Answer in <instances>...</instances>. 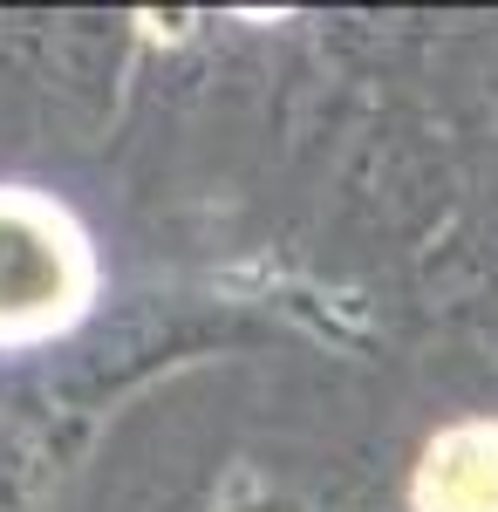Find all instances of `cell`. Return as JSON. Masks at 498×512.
<instances>
[{
    "label": "cell",
    "mask_w": 498,
    "mask_h": 512,
    "mask_svg": "<svg viewBox=\"0 0 498 512\" xmlns=\"http://www.w3.org/2000/svg\"><path fill=\"white\" fill-rule=\"evenodd\" d=\"M96 287L89 246L62 205L0 192V342H28L82 315Z\"/></svg>",
    "instance_id": "obj_1"
},
{
    "label": "cell",
    "mask_w": 498,
    "mask_h": 512,
    "mask_svg": "<svg viewBox=\"0 0 498 512\" xmlns=\"http://www.w3.org/2000/svg\"><path fill=\"white\" fill-rule=\"evenodd\" d=\"M417 512H498V424H451L417 465Z\"/></svg>",
    "instance_id": "obj_2"
}]
</instances>
